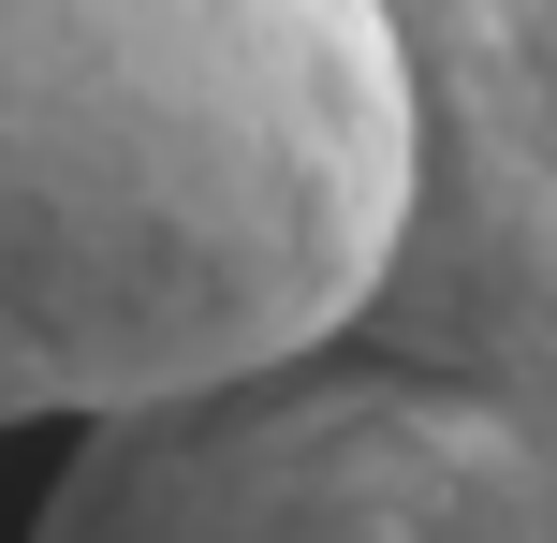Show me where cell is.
I'll return each instance as SVG.
<instances>
[{
    "instance_id": "obj_1",
    "label": "cell",
    "mask_w": 557,
    "mask_h": 543,
    "mask_svg": "<svg viewBox=\"0 0 557 543\" xmlns=\"http://www.w3.org/2000/svg\"><path fill=\"white\" fill-rule=\"evenodd\" d=\"M411 118L367 0H0V427H133L337 353Z\"/></svg>"
},
{
    "instance_id": "obj_2",
    "label": "cell",
    "mask_w": 557,
    "mask_h": 543,
    "mask_svg": "<svg viewBox=\"0 0 557 543\" xmlns=\"http://www.w3.org/2000/svg\"><path fill=\"white\" fill-rule=\"evenodd\" d=\"M29 543H557V397L337 338L191 411L88 427Z\"/></svg>"
},
{
    "instance_id": "obj_3",
    "label": "cell",
    "mask_w": 557,
    "mask_h": 543,
    "mask_svg": "<svg viewBox=\"0 0 557 543\" xmlns=\"http://www.w3.org/2000/svg\"><path fill=\"white\" fill-rule=\"evenodd\" d=\"M396 45L411 206L352 338L557 397V0H367Z\"/></svg>"
}]
</instances>
